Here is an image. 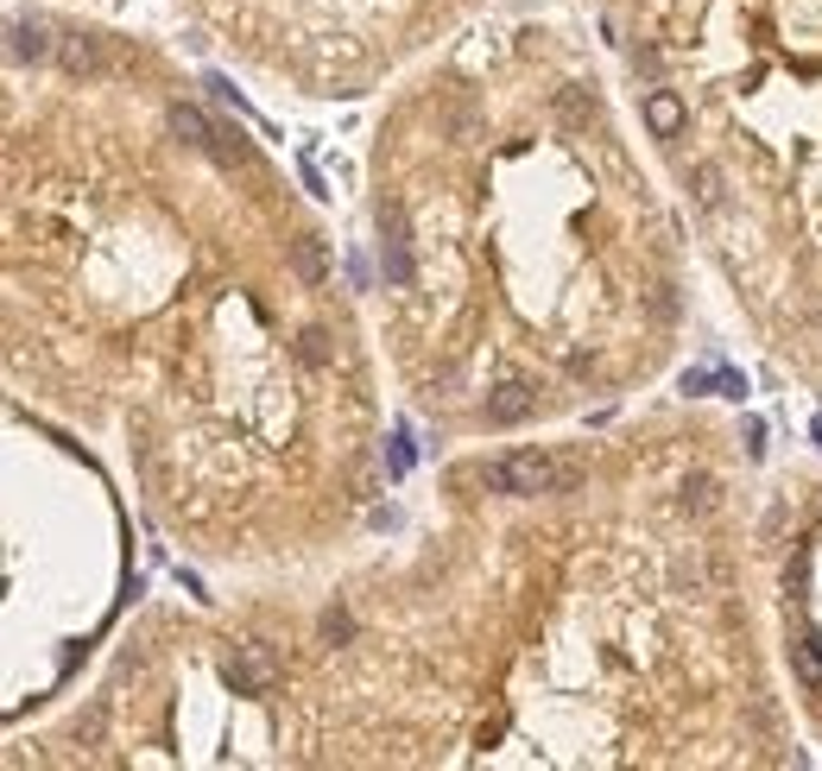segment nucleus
Wrapping results in <instances>:
<instances>
[{
  "label": "nucleus",
  "mask_w": 822,
  "mask_h": 771,
  "mask_svg": "<svg viewBox=\"0 0 822 771\" xmlns=\"http://www.w3.org/2000/svg\"><path fill=\"white\" fill-rule=\"evenodd\" d=\"M481 481H488L493 494H550V487H569V468H557L550 455H507V462H488L481 468Z\"/></svg>",
  "instance_id": "f257e3e1"
},
{
  "label": "nucleus",
  "mask_w": 822,
  "mask_h": 771,
  "mask_svg": "<svg viewBox=\"0 0 822 771\" xmlns=\"http://www.w3.org/2000/svg\"><path fill=\"white\" fill-rule=\"evenodd\" d=\"M228 676H235V690L260 695V690H273L278 664H273V652H266L260 639H247V645H241V652H235V664H228Z\"/></svg>",
  "instance_id": "f03ea898"
},
{
  "label": "nucleus",
  "mask_w": 822,
  "mask_h": 771,
  "mask_svg": "<svg viewBox=\"0 0 822 771\" xmlns=\"http://www.w3.org/2000/svg\"><path fill=\"white\" fill-rule=\"evenodd\" d=\"M526 412H531V386H526V379H507V386L493 393V405H488L493 424H519Z\"/></svg>",
  "instance_id": "7ed1b4c3"
},
{
  "label": "nucleus",
  "mask_w": 822,
  "mask_h": 771,
  "mask_svg": "<svg viewBox=\"0 0 822 771\" xmlns=\"http://www.w3.org/2000/svg\"><path fill=\"white\" fill-rule=\"evenodd\" d=\"M646 120H652V134H677V127H684V101L671 96V89H652V96H646Z\"/></svg>",
  "instance_id": "20e7f679"
},
{
  "label": "nucleus",
  "mask_w": 822,
  "mask_h": 771,
  "mask_svg": "<svg viewBox=\"0 0 822 771\" xmlns=\"http://www.w3.org/2000/svg\"><path fill=\"white\" fill-rule=\"evenodd\" d=\"M791 664H797L803 690L822 695V645H816V639H791Z\"/></svg>",
  "instance_id": "39448f33"
},
{
  "label": "nucleus",
  "mask_w": 822,
  "mask_h": 771,
  "mask_svg": "<svg viewBox=\"0 0 822 771\" xmlns=\"http://www.w3.org/2000/svg\"><path fill=\"white\" fill-rule=\"evenodd\" d=\"M63 70H70V77H89V70H96V45L70 39V45H63Z\"/></svg>",
  "instance_id": "423d86ee"
},
{
  "label": "nucleus",
  "mask_w": 822,
  "mask_h": 771,
  "mask_svg": "<svg viewBox=\"0 0 822 771\" xmlns=\"http://www.w3.org/2000/svg\"><path fill=\"white\" fill-rule=\"evenodd\" d=\"M297 273H304V278H323V254H316V240H304V247H297Z\"/></svg>",
  "instance_id": "0eeeda50"
}]
</instances>
